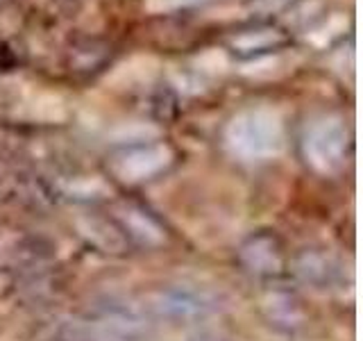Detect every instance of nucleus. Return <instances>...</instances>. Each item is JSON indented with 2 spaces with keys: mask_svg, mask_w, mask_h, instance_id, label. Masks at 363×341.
<instances>
[{
  "mask_svg": "<svg viewBox=\"0 0 363 341\" xmlns=\"http://www.w3.org/2000/svg\"><path fill=\"white\" fill-rule=\"evenodd\" d=\"M113 216H116V223L121 225V230L130 239H134L136 244H141L145 248H155L166 242V227L159 223L150 212L128 207L125 212H118Z\"/></svg>",
  "mask_w": 363,
  "mask_h": 341,
  "instance_id": "5",
  "label": "nucleus"
},
{
  "mask_svg": "<svg viewBox=\"0 0 363 341\" xmlns=\"http://www.w3.org/2000/svg\"><path fill=\"white\" fill-rule=\"evenodd\" d=\"M261 312H264L266 321L284 330V332H295L306 325V312L304 303L298 293L286 289H272L261 298Z\"/></svg>",
  "mask_w": 363,
  "mask_h": 341,
  "instance_id": "4",
  "label": "nucleus"
},
{
  "mask_svg": "<svg viewBox=\"0 0 363 341\" xmlns=\"http://www.w3.org/2000/svg\"><path fill=\"white\" fill-rule=\"evenodd\" d=\"M189 341H227V339H220V337H211V335H200V337H193Z\"/></svg>",
  "mask_w": 363,
  "mask_h": 341,
  "instance_id": "6",
  "label": "nucleus"
},
{
  "mask_svg": "<svg viewBox=\"0 0 363 341\" xmlns=\"http://www.w3.org/2000/svg\"><path fill=\"white\" fill-rule=\"evenodd\" d=\"M289 253L281 239L270 230H259L236 248V261L243 273L257 280H279L289 273Z\"/></svg>",
  "mask_w": 363,
  "mask_h": 341,
  "instance_id": "1",
  "label": "nucleus"
},
{
  "mask_svg": "<svg viewBox=\"0 0 363 341\" xmlns=\"http://www.w3.org/2000/svg\"><path fill=\"white\" fill-rule=\"evenodd\" d=\"M152 310L166 321L186 323L213 314L218 310V301L209 289L191 287V284H175V287H166L155 293Z\"/></svg>",
  "mask_w": 363,
  "mask_h": 341,
  "instance_id": "2",
  "label": "nucleus"
},
{
  "mask_svg": "<svg viewBox=\"0 0 363 341\" xmlns=\"http://www.w3.org/2000/svg\"><path fill=\"white\" fill-rule=\"evenodd\" d=\"M295 273L302 282L313 284L318 289H327L338 282L340 264L325 248H304L302 253L289 259V273Z\"/></svg>",
  "mask_w": 363,
  "mask_h": 341,
  "instance_id": "3",
  "label": "nucleus"
}]
</instances>
